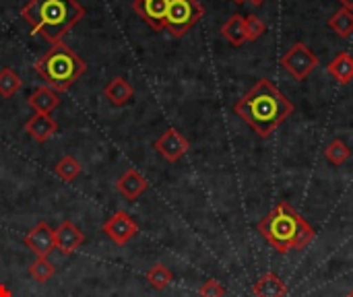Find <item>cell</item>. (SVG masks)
Returning a JSON list of instances; mask_svg holds the SVG:
<instances>
[{
  "label": "cell",
  "mask_w": 353,
  "mask_h": 297,
  "mask_svg": "<svg viewBox=\"0 0 353 297\" xmlns=\"http://www.w3.org/2000/svg\"><path fill=\"white\" fill-rule=\"evenodd\" d=\"M234 112L261 136L267 139L294 114V103L269 81L261 79L236 105Z\"/></svg>",
  "instance_id": "1"
},
{
  "label": "cell",
  "mask_w": 353,
  "mask_h": 297,
  "mask_svg": "<svg viewBox=\"0 0 353 297\" xmlns=\"http://www.w3.org/2000/svg\"><path fill=\"white\" fill-rule=\"evenodd\" d=\"M85 12V6L77 0H29L21 8V17L31 31L39 33L50 43H60Z\"/></svg>",
  "instance_id": "2"
},
{
  "label": "cell",
  "mask_w": 353,
  "mask_h": 297,
  "mask_svg": "<svg viewBox=\"0 0 353 297\" xmlns=\"http://www.w3.org/2000/svg\"><path fill=\"white\" fill-rule=\"evenodd\" d=\"M259 232L267 240V244L279 254L302 250L314 240L312 225L288 203H279L259 223Z\"/></svg>",
  "instance_id": "3"
},
{
  "label": "cell",
  "mask_w": 353,
  "mask_h": 297,
  "mask_svg": "<svg viewBox=\"0 0 353 297\" xmlns=\"http://www.w3.org/2000/svg\"><path fill=\"white\" fill-rule=\"evenodd\" d=\"M35 70L48 83V87H52L54 91H66L85 74L87 62L74 50L60 41L52 43V48L37 58Z\"/></svg>",
  "instance_id": "4"
},
{
  "label": "cell",
  "mask_w": 353,
  "mask_h": 297,
  "mask_svg": "<svg viewBox=\"0 0 353 297\" xmlns=\"http://www.w3.org/2000/svg\"><path fill=\"white\" fill-rule=\"evenodd\" d=\"M203 12V4L199 0H170L165 12V29L172 37H182L201 21Z\"/></svg>",
  "instance_id": "5"
},
{
  "label": "cell",
  "mask_w": 353,
  "mask_h": 297,
  "mask_svg": "<svg viewBox=\"0 0 353 297\" xmlns=\"http://www.w3.org/2000/svg\"><path fill=\"white\" fill-rule=\"evenodd\" d=\"M281 66H283L294 79L304 81V79H308V76L316 70L319 58H316V54H314L306 43L298 41V43H294V45L281 56Z\"/></svg>",
  "instance_id": "6"
},
{
  "label": "cell",
  "mask_w": 353,
  "mask_h": 297,
  "mask_svg": "<svg viewBox=\"0 0 353 297\" xmlns=\"http://www.w3.org/2000/svg\"><path fill=\"white\" fill-rule=\"evenodd\" d=\"M101 232L116 244V246H124L128 244L137 234H139V225L137 221L126 213V211H116L103 225Z\"/></svg>",
  "instance_id": "7"
},
{
  "label": "cell",
  "mask_w": 353,
  "mask_h": 297,
  "mask_svg": "<svg viewBox=\"0 0 353 297\" xmlns=\"http://www.w3.org/2000/svg\"><path fill=\"white\" fill-rule=\"evenodd\" d=\"M188 141L182 132H178L176 128H168L155 143H153V149L170 163H176L180 161L186 151H188Z\"/></svg>",
  "instance_id": "8"
},
{
  "label": "cell",
  "mask_w": 353,
  "mask_h": 297,
  "mask_svg": "<svg viewBox=\"0 0 353 297\" xmlns=\"http://www.w3.org/2000/svg\"><path fill=\"white\" fill-rule=\"evenodd\" d=\"M25 246L37 256V258H48L50 252L56 248V240H54V229L46 223L39 221L27 236H25Z\"/></svg>",
  "instance_id": "9"
},
{
  "label": "cell",
  "mask_w": 353,
  "mask_h": 297,
  "mask_svg": "<svg viewBox=\"0 0 353 297\" xmlns=\"http://www.w3.org/2000/svg\"><path fill=\"white\" fill-rule=\"evenodd\" d=\"M168 4H170V0H134L132 8L151 29L161 31V29H165Z\"/></svg>",
  "instance_id": "10"
},
{
  "label": "cell",
  "mask_w": 353,
  "mask_h": 297,
  "mask_svg": "<svg viewBox=\"0 0 353 297\" xmlns=\"http://www.w3.org/2000/svg\"><path fill=\"white\" fill-rule=\"evenodd\" d=\"M54 240H56V248L60 250V254L62 256H70L72 252H77L83 246L85 236H83V232L72 221H62L54 229Z\"/></svg>",
  "instance_id": "11"
},
{
  "label": "cell",
  "mask_w": 353,
  "mask_h": 297,
  "mask_svg": "<svg viewBox=\"0 0 353 297\" xmlns=\"http://www.w3.org/2000/svg\"><path fill=\"white\" fill-rule=\"evenodd\" d=\"M25 132L37 143H46L54 132H58V124L54 118H50V114H33L25 122Z\"/></svg>",
  "instance_id": "12"
},
{
  "label": "cell",
  "mask_w": 353,
  "mask_h": 297,
  "mask_svg": "<svg viewBox=\"0 0 353 297\" xmlns=\"http://www.w3.org/2000/svg\"><path fill=\"white\" fill-rule=\"evenodd\" d=\"M116 188H118V192H120L124 198L134 201V198H139V196L147 190V180H145V176H143L139 170H126V172L118 178Z\"/></svg>",
  "instance_id": "13"
},
{
  "label": "cell",
  "mask_w": 353,
  "mask_h": 297,
  "mask_svg": "<svg viewBox=\"0 0 353 297\" xmlns=\"http://www.w3.org/2000/svg\"><path fill=\"white\" fill-rule=\"evenodd\" d=\"M27 103H29V107L35 114H50V112H54L60 105V95L52 87H37L29 95Z\"/></svg>",
  "instance_id": "14"
},
{
  "label": "cell",
  "mask_w": 353,
  "mask_h": 297,
  "mask_svg": "<svg viewBox=\"0 0 353 297\" xmlns=\"http://www.w3.org/2000/svg\"><path fill=\"white\" fill-rule=\"evenodd\" d=\"M103 95H105V99H108L112 105L122 107V105H126V103L134 97V89H132V85H130L124 76H116V79H112V81L105 85Z\"/></svg>",
  "instance_id": "15"
},
{
  "label": "cell",
  "mask_w": 353,
  "mask_h": 297,
  "mask_svg": "<svg viewBox=\"0 0 353 297\" xmlns=\"http://www.w3.org/2000/svg\"><path fill=\"white\" fill-rule=\"evenodd\" d=\"M252 294L256 297H285L288 296V285L275 273H267L254 283Z\"/></svg>",
  "instance_id": "16"
},
{
  "label": "cell",
  "mask_w": 353,
  "mask_h": 297,
  "mask_svg": "<svg viewBox=\"0 0 353 297\" xmlns=\"http://www.w3.org/2000/svg\"><path fill=\"white\" fill-rule=\"evenodd\" d=\"M327 70H329V74H331L337 83L347 85L353 79V56L352 54H347V52L337 54V56L329 62Z\"/></svg>",
  "instance_id": "17"
},
{
  "label": "cell",
  "mask_w": 353,
  "mask_h": 297,
  "mask_svg": "<svg viewBox=\"0 0 353 297\" xmlns=\"http://www.w3.org/2000/svg\"><path fill=\"white\" fill-rule=\"evenodd\" d=\"M221 35L232 43V45H242L246 41V29H244V17L240 14H232L223 27H221Z\"/></svg>",
  "instance_id": "18"
},
{
  "label": "cell",
  "mask_w": 353,
  "mask_h": 297,
  "mask_svg": "<svg viewBox=\"0 0 353 297\" xmlns=\"http://www.w3.org/2000/svg\"><path fill=\"white\" fill-rule=\"evenodd\" d=\"M329 27L339 35V37H350L353 33V10L350 8H339L331 19Z\"/></svg>",
  "instance_id": "19"
},
{
  "label": "cell",
  "mask_w": 353,
  "mask_h": 297,
  "mask_svg": "<svg viewBox=\"0 0 353 297\" xmlns=\"http://www.w3.org/2000/svg\"><path fill=\"white\" fill-rule=\"evenodd\" d=\"M147 281H149V285H151L153 289L163 291V289L174 281V275H172V271H170L165 265H153V267L149 269V273H147Z\"/></svg>",
  "instance_id": "20"
},
{
  "label": "cell",
  "mask_w": 353,
  "mask_h": 297,
  "mask_svg": "<svg viewBox=\"0 0 353 297\" xmlns=\"http://www.w3.org/2000/svg\"><path fill=\"white\" fill-rule=\"evenodd\" d=\"M21 87H23L21 76L10 66H4L0 70V95L2 97H12Z\"/></svg>",
  "instance_id": "21"
},
{
  "label": "cell",
  "mask_w": 353,
  "mask_h": 297,
  "mask_svg": "<svg viewBox=\"0 0 353 297\" xmlns=\"http://www.w3.org/2000/svg\"><path fill=\"white\" fill-rule=\"evenodd\" d=\"M54 174L64 180V182H72L79 174H81V163L72 157V155H64L56 165H54Z\"/></svg>",
  "instance_id": "22"
},
{
  "label": "cell",
  "mask_w": 353,
  "mask_h": 297,
  "mask_svg": "<svg viewBox=\"0 0 353 297\" xmlns=\"http://www.w3.org/2000/svg\"><path fill=\"white\" fill-rule=\"evenodd\" d=\"M325 157L333 163V165H343L350 157H352V149L341 141V139H335L327 145L325 149Z\"/></svg>",
  "instance_id": "23"
},
{
  "label": "cell",
  "mask_w": 353,
  "mask_h": 297,
  "mask_svg": "<svg viewBox=\"0 0 353 297\" xmlns=\"http://www.w3.org/2000/svg\"><path fill=\"white\" fill-rule=\"evenodd\" d=\"M54 273H56V269L48 258H35L29 265V277L37 283H48L54 277Z\"/></svg>",
  "instance_id": "24"
},
{
  "label": "cell",
  "mask_w": 353,
  "mask_h": 297,
  "mask_svg": "<svg viewBox=\"0 0 353 297\" xmlns=\"http://www.w3.org/2000/svg\"><path fill=\"white\" fill-rule=\"evenodd\" d=\"M244 29H246V41H254L267 31V25L256 14H248L244 17Z\"/></svg>",
  "instance_id": "25"
},
{
  "label": "cell",
  "mask_w": 353,
  "mask_h": 297,
  "mask_svg": "<svg viewBox=\"0 0 353 297\" xmlns=\"http://www.w3.org/2000/svg\"><path fill=\"white\" fill-rule=\"evenodd\" d=\"M199 296L201 297H225V287H223L219 281H215V279H209V281H205V283L201 285V289H199Z\"/></svg>",
  "instance_id": "26"
},
{
  "label": "cell",
  "mask_w": 353,
  "mask_h": 297,
  "mask_svg": "<svg viewBox=\"0 0 353 297\" xmlns=\"http://www.w3.org/2000/svg\"><path fill=\"white\" fill-rule=\"evenodd\" d=\"M0 297H12L10 289H8L6 285H0Z\"/></svg>",
  "instance_id": "27"
},
{
  "label": "cell",
  "mask_w": 353,
  "mask_h": 297,
  "mask_svg": "<svg viewBox=\"0 0 353 297\" xmlns=\"http://www.w3.org/2000/svg\"><path fill=\"white\" fill-rule=\"evenodd\" d=\"M341 4H343V8H350V10H353V0H339Z\"/></svg>",
  "instance_id": "28"
},
{
  "label": "cell",
  "mask_w": 353,
  "mask_h": 297,
  "mask_svg": "<svg viewBox=\"0 0 353 297\" xmlns=\"http://www.w3.org/2000/svg\"><path fill=\"white\" fill-rule=\"evenodd\" d=\"M248 2H250L252 6H261V4H265L267 0H248Z\"/></svg>",
  "instance_id": "29"
},
{
  "label": "cell",
  "mask_w": 353,
  "mask_h": 297,
  "mask_svg": "<svg viewBox=\"0 0 353 297\" xmlns=\"http://www.w3.org/2000/svg\"><path fill=\"white\" fill-rule=\"evenodd\" d=\"M232 2H234V4H244L246 0H232Z\"/></svg>",
  "instance_id": "30"
},
{
  "label": "cell",
  "mask_w": 353,
  "mask_h": 297,
  "mask_svg": "<svg viewBox=\"0 0 353 297\" xmlns=\"http://www.w3.org/2000/svg\"><path fill=\"white\" fill-rule=\"evenodd\" d=\"M347 297H353V289H352V291H350V296H347Z\"/></svg>",
  "instance_id": "31"
}]
</instances>
